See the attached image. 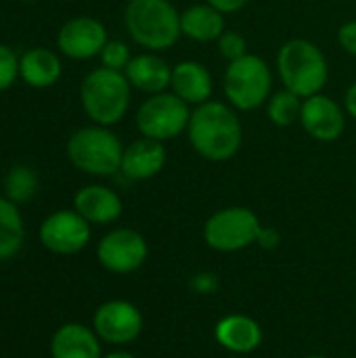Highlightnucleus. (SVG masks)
Here are the masks:
<instances>
[{
	"instance_id": "1",
	"label": "nucleus",
	"mask_w": 356,
	"mask_h": 358,
	"mask_svg": "<svg viewBox=\"0 0 356 358\" xmlns=\"http://www.w3.org/2000/svg\"><path fill=\"white\" fill-rule=\"evenodd\" d=\"M191 149L206 162L222 164L233 159L243 145V124L239 111L227 101H208L193 107L187 126Z\"/></svg>"
},
{
	"instance_id": "2",
	"label": "nucleus",
	"mask_w": 356,
	"mask_h": 358,
	"mask_svg": "<svg viewBox=\"0 0 356 358\" xmlns=\"http://www.w3.org/2000/svg\"><path fill=\"white\" fill-rule=\"evenodd\" d=\"M275 69L281 86L302 99L323 92L329 82V61L325 52L306 38L285 40L277 50Z\"/></svg>"
},
{
	"instance_id": "3",
	"label": "nucleus",
	"mask_w": 356,
	"mask_h": 358,
	"mask_svg": "<svg viewBox=\"0 0 356 358\" xmlns=\"http://www.w3.org/2000/svg\"><path fill=\"white\" fill-rule=\"evenodd\" d=\"M124 27L143 50L164 52L183 38L180 10L170 0H128Z\"/></svg>"
},
{
	"instance_id": "4",
	"label": "nucleus",
	"mask_w": 356,
	"mask_h": 358,
	"mask_svg": "<svg viewBox=\"0 0 356 358\" xmlns=\"http://www.w3.org/2000/svg\"><path fill=\"white\" fill-rule=\"evenodd\" d=\"M132 99V86L124 71H113L107 67H97L88 71L80 84V103L84 113L99 126H115L120 124Z\"/></svg>"
},
{
	"instance_id": "5",
	"label": "nucleus",
	"mask_w": 356,
	"mask_h": 358,
	"mask_svg": "<svg viewBox=\"0 0 356 358\" xmlns=\"http://www.w3.org/2000/svg\"><path fill=\"white\" fill-rule=\"evenodd\" d=\"M275 78L273 69L260 55L248 52L245 57L227 63L222 73L225 101L239 113L256 111L271 99Z\"/></svg>"
},
{
	"instance_id": "6",
	"label": "nucleus",
	"mask_w": 356,
	"mask_h": 358,
	"mask_svg": "<svg viewBox=\"0 0 356 358\" xmlns=\"http://www.w3.org/2000/svg\"><path fill=\"white\" fill-rule=\"evenodd\" d=\"M124 145L107 126H84L67 141V159L73 168L90 176H113L122 168Z\"/></svg>"
},
{
	"instance_id": "7",
	"label": "nucleus",
	"mask_w": 356,
	"mask_h": 358,
	"mask_svg": "<svg viewBox=\"0 0 356 358\" xmlns=\"http://www.w3.org/2000/svg\"><path fill=\"white\" fill-rule=\"evenodd\" d=\"M193 107L180 101L172 90L149 94L136 109V130L141 136L168 143L187 134Z\"/></svg>"
},
{
	"instance_id": "8",
	"label": "nucleus",
	"mask_w": 356,
	"mask_h": 358,
	"mask_svg": "<svg viewBox=\"0 0 356 358\" xmlns=\"http://www.w3.org/2000/svg\"><path fill=\"white\" fill-rule=\"evenodd\" d=\"M260 218L254 210L231 206L214 212L204 224V241L216 252H241L258 241Z\"/></svg>"
},
{
	"instance_id": "9",
	"label": "nucleus",
	"mask_w": 356,
	"mask_h": 358,
	"mask_svg": "<svg viewBox=\"0 0 356 358\" xmlns=\"http://www.w3.org/2000/svg\"><path fill=\"white\" fill-rule=\"evenodd\" d=\"M149 256V245L145 237L128 227L113 229L101 237L97 245L99 264L113 275H128L138 271Z\"/></svg>"
},
{
	"instance_id": "10",
	"label": "nucleus",
	"mask_w": 356,
	"mask_h": 358,
	"mask_svg": "<svg viewBox=\"0 0 356 358\" xmlns=\"http://www.w3.org/2000/svg\"><path fill=\"white\" fill-rule=\"evenodd\" d=\"M90 227L76 210H57L42 220L38 239L50 254L73 256L90 243Z\"/></svg>"
},
{
	"instance_id": "11",
	"label": "nucleus",
	"mask_w": 356,
	"mask_h": 358,
	"mask_svg": "<svg viewBox=\"0 0 356 358\" xmlns=\"http://www.w3.org/2000/svg\"><path fill=\"white\" fill-rule=\"evenodd\" d=\"M92 329L105 344H132L143 331V315L128 300H109L94 310Z\"/></svg>"
},
{
	"instance_id": "12",
	"label": "nucleus",
	"mask_w": 356,
	"mask_h": 358,
	"mask_svg": "<svg viewBox=\"0 0 356 358\" xmlns=\"http://www.w3.org/2000/svg\"><path fill=\"white\" fill-rule=\"evenodd\" d=\"M346 109L334 96L319 92L302 101L300 126L317 143H336L346 130Z\"/></svg>"
},
{
	"instance_id": "13",
	"label": "nucleus",
	"mask_w": 356,
	"mask_h": 358,
	"mask_svg": "<svg viewBox=\"0 0 356 358\" xmlns=\"http://www.w3.org/2000/svg\"><path fill=\"white\" fill-rule=\"evenodd\" d=\"M107 40H109L107 27L99 19L86 15L65 21L57 34L59 50L73 61H86L99 57Z\"/></svg>"
},
{
	"instance_id": "14",
	"label": "nucleus",
	"mask_w": 356,
	"mask_h": 358,
	"mask_svg": "<svg viewBox=\"0 0 356 358\" xmlns=\"http://www.w3.org/2000/svg\"><path fill=\"white\" fill-rule=\"evenodd\" d=\"M170 90L189 107H197L214 99V76L201 61L183 59L172 65Z\"/></svg>"
},
{
	"instance_id": "15",
	"label": "nucleus",
	"mask_w": 356,
	"mask_h": 358,
	"mask_svg": "<svg viewBox=\"0 0 356 358\" xmlns=\"http://www.w3.org/2000/svg\"><path fill=\"white\" fill-rule=\"evenodd\" d=\"M168 164V151H166V143L147 138V136H138L136 141H132L130 145L124 147V155H122V168L120 172L130 178V180H151L155 178Z\"/></svg>"
},
{
	"instance_id": "16",
	"label": "nucleus",
	"mask_w": 356,
	"mask_h": 358,
	"mask_svg": "<svg viewBox=\"0 0 356 358\" xmlns=\"http://www.w3.org/2000/svg\"><path fill=\"white\" fill-rule=\"evenodd\" d=\"M124 76L128 78L132 90H138L149 96L170 90L172 65L159 52L145 50L132 57V61L124 69Z\"/></svg>"
},
{
	"instance_id": "17",
	"label": "nucleus",
	"mask_w": 356,
	"mask_h": 358,
	"mask_svg": "<svg viewBox=\"0 0 356 358\" xmlns=\"http://www.w3.org/2000/svg\"><path fill=\"white\" fill-rule=\"evenodd\" d=\"M73 210L90 224H111L122 216L124 203L113 189L105 185H86L76 191Z\"/></svg>"
},
{
	"instance_id": "18",
	"label": "nucleus",
	"mask_w": 356,
	"mask_h": 358,
	"mask_svg": "<svg viewBox=\"0 0 356 358\" xmlns=\"http://www.w3.org/2000/svg\"><path fill=\"white\" fill-rule=\"evenodd\" d=\"M227 15L214 8L212 4L195 2L180 10V31L183 38L197 42V44H210L227 31Z\"/></svg>"
},
{
	"instance_id": "19",
	"label": "nucleus",
	"mask_w": 356,
	"mask_h": 358,
	"mask_svg": "<svg viewBox=\"0 0 356 358\" xmlns=\"http://www.w3.org/2000/svg\"><path fill=\"white\" fill-rule=\"evenodd\" d=\"M50 358H103L101 340L92 327L65 323L50 338Z\"/></svg>"
},
{
	"instance_id": "20",
	"label": "nucleus",
	"mask_w": 356,
	"mask_h": 358,
	"mask_svg": "<svg viewBox=\"0 0 356 358\" xmlns=\"http://www.w3.org/2000/svg\"><path fill=\"white\" fill-rule=\"evenodd\" d=\"M216 342L235 355H250L262 344V327L248 315H229L216 323Z\"/></svg>"
},
{
	"instance_id": "21",
	"label": "nucleus",
	"mask_w": 356,
	"mask_h": 358,
	"mask_svg": "<svg viewBox=\"0 0 356 358\" xmlns=\"http://www.w3.org/2000/svg\"><path fill=\"white\" fill-rule=\"evenodd\" d=\"M61 73L63 65L55 50L36 46L19 59V76L31 88H50L59 82Z\"/></svg>"
},
{
	"instance_id": "22",
	"label": "nucleus",
	"mask_w": 356,
	"mask_h": 358,
	"mask_svg": "<svg viewBox=\"0 0 356 358\" xmlns=\"http://www.w3.org/2000/svg\"><path fill=\"white\" fill-rule=\"evenodd\" d=\"M25 241V224L19 206L0 197V262L13 260Z\"/></svg>"
},
{
	"instance_id": "23",
	"label": "nucleus",
	"mask_w": 356,
	"mask_h": 358,
	"mask_svg": "<svg viewBox=\"0 0 356 358\" xmlns=\"http://www.w3.org/2000/svg\"><path fill=\"white\" fill-rule=\"evenodd\" d=\"M302 96L296 92L281 88L271 94V99L264 105L266 117L273 126L277 128H290L300 122V111H302Z\"/></svg>"
},
{
	"instance_id": "24",
	"label": "nucleus",
	"mask_w": 356,
	"mask_h": 358,
	"mask_svg": "<svg viewBox=\"0 0 356 358\" xmlns=\"http://www.w3.org/2000/svg\"><path fill=\"white\" fill-rule=\"evenodd\" d=\"M38 191V174L29 166H15L4 176V197L13 203H27Z\"/></svg>"
},
{
	"instance_id": "25",
	"label": "nucleus",
	"mask_w": 356,
	"mask_h": 358,
	"mask_svg": "<svg viewBox=\"0 0 356 358\" xmlns=\"http://www.w3.org/2000/svg\"><path fill=\"white\" fill-rule=\"evenodd\" d=\"M132 52H130V46L124 42V40H107V44L103 46L99 59H101V65L107 67V69H113V71H124L128 67V63L132 61Z\"/></svg>"
},
{
	"instance_id": "26",
	"label": "nucleus",
	"mask_w": 356,
	"mask_h": 358,
	"mask_svg": "<svg viewBox=\"0 0 356 358\" xmlns=\"http://www.w3.org/2000/svg\"><path fill=\"white\" fill-rule=\"evenodd\" d=\"M216 50H218V55L227 61V63H231V61H237V59H241V57H245L250 50H248V40H245V36L241 34V31H237V29H227L218 40H216Z\"/></svg>"
},
{
	"instance_id": "27",
	"label": "nucleus",
	"mask_w": 356,
	"mask_h": 358,
	"mask_svg": "<svg viewBox=\"0 0 356 358\" xmlns=\"http://www.w3.org/2000/svg\"><path fill=\"white\" fill-rule=\"evenodd\" d=\"M19 76V59L17 55L6 46L0 44V92L10 88Z\"/></svg>"
},
{
	"instance_id": "28",
	"label": "nucleus",
	"mask_w": 356,
	"mask_h": 358,
	"mask_svg": "<svg viewBox=\"0 0 356 358\" xmlns=\"http://www.w3.org/2000/svg\"><path fill=\"white\" fill-rule=\"evenodd\" d=\"M336 40L340 44V48L355 57L356 59V19H350V21H344L340 27H338V34H336Z\"/></svg>"
},
{
	"instance_id": "29",
	"label": "nucleus",
	"mask_w": 356,
	"mask_h": 358,
	"mask_svg": "<svg viewBox=\"0 0 356 358\" xmlns=\"http://www.w3.org/2000/svg\"><path fill=\"white\" fill-rule=\"evenodd\" d=\"M256 243L260 248H264V250H277L279 243H281V233L277 229H273V227H262Z\"/></svg>"
},
{
	"instance_id": "30",
	"label": "nucleus",
	"mask_w": 356,
	"mask_h": 358,
	"mask_svg": "<svg viewBox=\"0 0 356 358\" xmlns=\"http://www.w3.org/2000/svg\"><path fill=\"white\" fill-rule=\"evenodd\" d=\"M206 2L212 4L214 8H218V10L225 13V15H233V13L243 10L252 0H206Z\"/></svg>"
},
{
	"instance_id": "31",
	"label": "nucleus",
	"mask_w": 356,
	"mask_h": 358,
	"mask_svg": "<svg viewBox=\"0 0 356 358\" xmlns=\"http://www.w3.org/2000/svg\"><path fill=\"white\" fill-rule=\"evenodd\" d=\"M193 289H197L199 294H212L214 289H216V285H218V281H216V277L214 275H210V273H199V275H195L193 277Z\"/></svg>"
},
{
	"instance_id": "32",
	"label": "nucleus",
	"mask_w": 356,
	"mask_h": 358,
	"mask_svg": "<svg viewBox=\"0 0 356 358\" xmlns=\"http://www.w3.org/2000/svg\"><path fill=\"white\" fill-rule=\"evenodd\" d=\"M342 105H344V109H346V115L356 122V80L346 88L344 99H342Z\"/></svg>"
},
{
	"instance_id": "33",
	"label": "nucleus",
	"mask_w": 356,
	"mask_h": 358,
	"mask_svg": "<svg viewBox=\"0 0 356 358\" xmlns=\"http://www.w3.org/2000/svg\"><path fill=\"white\" fill-rule=\"evenodd\" d=\"M103 358H136V357H134V355H130V352H126V350H113V352L105 355Z\"/></svg>"
},
{
	"instance_id": "34",
	"label": "nucleus",
	"mask_w": 356,
	"mask_h": 358,
	"mask_svg": "<svg viewBox=\"0 0 356 358\" xmlns=\"http://www.w3.org/2000/svg\"><path fill=\"white\" fill-rule=\"evenodd\" d=\"M304 358H327V357H304Z\"/></svg>"
},
{
	"instance_id": "35",
	"label": "nucleus",
	"mask_w": 356,
	"mask_h": 358,
	"mask_svg": "<svg viewBox=\"0 0 356 358\" xmlns=\"http://www.w3.org/2000/svg\"><path fill=\"white\" fill-rule=\"evenodd\" d=\"M334 2H348V0H334Z\"/></svg>"
},
{
	"instance_id": "36",
	"label": "nucleus",
	"mask_w": 356,
	"mask_h": 358,
	"mask_svg": "<svg viewBox=\"0 0 356 358\" xmlns=\"http://www.w3.org/2000/svg\"><path fill=\"white\" fill-rule=\"evenodd\" d=\"M21 2H34V0H21Z\"/></svg>"
}]
</instances>
